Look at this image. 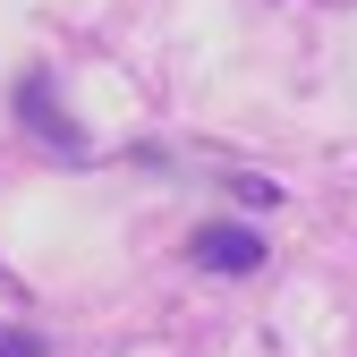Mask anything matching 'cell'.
Returning <instances> with one entry per match:
<instances>
[{"instance_id":"cell-3","label":"cell","mask_w":357,"mask_h":357,"mask_svg":"<svg viewBox=\"0 0 357 357\" xmlns=\"http://www.w3.org/2000/svg\"><path fill=\"white\" fill-rule=\"evenodd\" d=\"M0 357H52V340H43V332H17V324H0Z\"/></svg>"},{"instance_id":"cell-1","label":"cell","mask_w":357,"mask_h":357,"mask_svg":"<svg viewBox=\"0 0 357 357\" xmlns=\"http://www.w3.org/2000/svg\"><path fill=\"white\" fill-rule=\"evenodd\" d=\"M264 230H247V221H204V230L188 238V264L204 281H247V273H264Z\"/></svg>"},{"instance_id":"cell-2","label":"cell","mask_w":357,"mask_h":357,"mask_svg":"<svg viewBox=\"0 0 357 357\" xmlns=\"http://www.w3.org/2000/svg\"><path fill=\"white\" fill-rule=\"evenodd\" d=\"M17 111H26V128H34V137H52V153H68V162H85V137H77V128H68V111H60V85L52 77H17Z\"/></svg>"},{"instance_id":"cell-4","label":"cell","mask_w":357,"mask_h":357,"mask_svg":"<svg viewBox=\"0 0 357 357\" xmlns=\"http://www.w3.org/2000/svg\"><path fill=\"white\" fill-rule=\"evenodd\" d=\"M221 188H230V196H247V204H281V188H273V178H221Z\"/></svg>"}]
</instances>
